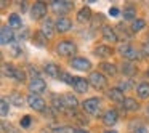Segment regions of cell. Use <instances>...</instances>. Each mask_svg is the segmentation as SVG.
<instances>
[{"mask_svg":"<svg viewBox=\"0 0 149 133\" xmlns=\"http://www.w3.org/2000/svg\"><path fill=\"white\" fill-rule=\"evenodd\" d=\"M77 52V47H75L74 42H71V40H63V42H59L58 45H56V53L61 56H71L74 55V53Z\"/></svg>","mask_w":149,"mask_h":133,"instance_id":"6da1fadb","label":"cell"},{"mask_svg":"<svg viewBox=\"0 0 149 133\" xmlns=\"http://www.w3.org/2000/svg\"><path fill=\"white\" fill-rule=\"evenodd\" d=\"M45 16H47V5L43 2H36L32 5V8H31V18L34 21H37V19H42Z\"/></svg>","mask_w":149,"mask_h":133,"instance_id":"7a4b0ae2","label":"cell"},{"mask_svg":"<svg viewBox=\"0 0 149 133\" xmlns=\"http://www.w3.org/2000/svg\"><path fill=\"white\" fill-rule=\"evenodd\" d=\"M52 8H53L55 13L64 15V13H68V11H71L72 8H74V3H72V2H66V0H55L52 3Z\"/></svg>","mask_w":149,"mask_h":133,"instance_id":"3957f363","label":"cell"},{"mask_svg":"<svg viewBox=\"0 0 149 133\" xmlns=\"http://www.w3.org/2000/svg\"><path fill=\"white\" fill-rule=\"evenodd\" d=\"M82 106H84L85 112L98 114V111H100V107H101V100L100 98H88V100H85L84 103H82Z\"/></svg>","mask_w":149,"mask_h":133,"instance_id":"277c9868","label":"cell"},{"mask_svg":"<svg viewBox=\"0 0 149 133\" xmlns=\"http://www.w3.org/2000/svg\"><path fill=\"white\" fill-rule=\"evenodd\" d=\"M88 82H90V85L93 88H96V90H100V88H104L106 87V77H104L101 72H91L90 77H88Z\"/></svg>","mask_w":149,"mask_h":133,"instance_id":"5b68a950","label":"cell"},{"mask_svg":"<svg viewBox=\"0 0 149 133\" xmlns=\"http://www.w3.org/2000/svg\"><path fill=\"white\" fill-rule=\"evenodd\" d=\"M27 103H29V106L32 107L34 111H45V100H43L40 95H32L31 93L29 96H27Z\"/></svg>","mask_w":149,"mask_h":133,"instance_id":"8992f818","label":"cell"},{"mask_svg":"<svg viewBox=\"0 0 149 133\" xmlns=\"http://www.w3.org/2000/svg\"><path fill=\"white\" fill-rule=\"evenodd\" d=\"M119 53L123 56V58L130 59V61H133V59H136V58L139 56V53L136 52L135 47L128 45V43H123V45H120V47H119Z\"/></svg>","mask_w":149,"mask_h":133,"instance_id":"52a82bcc","label":"cell"},{"mask_svg":"<svg viewBox=\"0 0 149 133\" xmlns=\"http://www.w3.org/2000/svg\"><path fill=\"white\" fill-rule=\"evenodd\" d=\"M29 90L32 95H40L47 90V84L43 79H32L29 82Z\"/></svg>","mask_w":149,"mask_h":133,"instance_id":"ba28073f","label":"cell"},{"mask_svg":"<svg viewBox=\"0 0 149 133\" xmlns=\"http://www.w3.org/2000/svg\"><path fill=\"white\" fill-rule=\"evenodd\" d=\"M55 26H56V31H58V32L64 34V32H69V31L72 29V21L66 16H59L58 19H56Z\"/></svg>","mask_w":149,"mask_h":133,"instance_id":"9c48e42d","label":"cell"},{"mask_svg":"<svg viewBox=\"0 0 149 133\" xmlns=\"http://www.w3.org/2000/svg\"><path fill=\"white\" fill-rule=\"evenodd\" d=\"M69 64L77 71H90L91 69V63L85 58H72Z\"/></svg>","mask_w":149,"mask_h":133,"instance_id":"30bf717a","label":"cell"},{"mask_svg":"<svg viewBox=\"0 0 149 133\" xmlns=\"http://www.w3.org/2000/svg\"><path fill=\"white\" fill-rule=\"evenodd\" d=\"M0 39H2V45H7V43H11L15 40V34L13 29L10 26H2V31H0Z\"/></svg>","mask_w":149,"mask_h":133,"instance_id":"8fae6325","label":"cell"},{"mask_svg":"<svg viewBox=\"0 0 149 133\" xmlns=\"http://www.w3.org/2000/svg\"><path fill=\"white\" fill-rule=\"evenodd\" d=\"M101 34H103V39L106 42H111V43H116L119 40V36H117L116 29H112L111 26H103L101 29Z\"/></svg>","mask_w":149,"mask_h":133,"instance_id":"7c38bea8","label":"cell"},{"mask_svg":"<svg viewBox=\"0 0 149 133\" xmlns=\"http://www.w3.org/2000/svg\"><path fill=\"white\" fill-rule=\"evenodd\" d=\"M117 120H119V114H117L116 109H109V111H106V112H104V116H103L104 125L114 127V125L117 123Z\"/></svg>","mask_w":149,"mask_h":133,"instance_id":"4fadbf2b","label":"cell"},{"mask_svg":"<svg viewBox=\"0 0 149 133\" xmlns=\"http://www.w3.org/2000/svg\"><path fill=\"white\" fill-rule=\"evenodd\" d=\"M74 90L77 91V93H85V91H88V87H90V82L88 80H85V79H82V77H75V80H74Z\"/></svg>","mask_w":149,"mask_h":133,"instance_id":"5bb4252c","label":"cell"},{"mask_svg":"<svg viewBox=\"0 0 149 133\" xmlns=\"http://www.w3.org/2000/svg\"><path fill=\"white\" fill-rule=\"evenodd\" d=\"M63 104H64V107H68V109H75V107L79 106V101L72 93H66V95H63Z\"/></svg>","mask_w":149,"mask_h":133,"instance_id":"9a60e30c","label":"cell"},{"mask_svg":"<svg viewBox=\"0 0 149 133\" xmlns=\"http://www.w3.org/2000/svg\"><path fill=\"white\" fill-rule=\"evenodd\" d=\"M107 96H109L112 101H116V103H120V104L123 103V100H125V96H123V91L120 90L119 87L111 88V90L107 91Z\"/></svg>","mask_w":149,"mask_h":133,"instance_id":"2e32d148","label":"cell"},{"mask_svg":"<svg viewBox=\"0 0 149 133\" xmlns=\"http://www.w3.org/2000/svg\"><path fill=\"white\" fill-rule=\"evenodd\" d=\"M91 19V10L88 7H84V8H80V11L77 13V21L80 24H85V23H88V21Z\"/></svg>","mask_w":149,"mask_h":133,"instance_id":"e0dca14e","label":"cell"},{"mask_svg":"<svg viewBox=\"0 0 149 133\" xmlns=\"http://www.w3.org/2000/svg\"><path fill=\"white\" fill-rule=\"evenodd\" d=\"M45 72H47V75H50V77H53V79H58L59 74H61L58 64H55V63H47L45 64Z\"/></svg>","mask_w":149,"mask_h":133,"instance_id":"ac0fdd59","label":"cell"},{"mask_svg":"<svg viewBox=\"0 0 149 133\" xmlns=\"http://www.w3.org/2000/svg\"><path fill=\"white\" fill-rule=\"evenodd\" d=\"M55 29H56V26L53 24V21L50 19V18H47V19L42 23V32L47 36V39H50V37L53 36V31Z\"/></svg>","mask_w":149,"mask_h":133,"instance_id":"d6986e66","label":"cell"},{"mask_svg":"<svg viewBox=\"0 0 149 133\" xmlns=\"http://www.w3.org/2000/svg\"><path fill=\"white\" fill-rule=\"evenodd\" d=\"M93 53L98 56V58H109V56L112 55V50H111V47H107V45H98Z\"/></svg>","mask_w":149,"mask_h":133,"instance_id":"ffe728a7","label":"cell"},{"mask_svg":"<svg viewBox=\"0 0 149 133\" xmlns=\"http://www.w3.org/2000/svg\"><path fill=\"white\" fill-rule=\"evenodd\" d=\"M32 43H34L36 47H40V48H43V47L47 45V36L42 32V31L36 32V34H34V37H32Z\"/></svg>","mask_w":149,"mask_h":133,"instance_id":"44dd1931","label":"cell"},{"mask_svg":"<svg viewBox=\"0 0 149 133\" xmlns=\"http://www.w3.org/2000/svg\"><path fill=\"white\" fill-rule=\"evenodd\" d=\"M136 93L139 98H149V82H141V84L136 87Z\"/></svg>","mask_w":149,"mask_h":133,"instance_id":"7402d4cb","label":"cell"},{"mask_svg":"<svg viewBox=\"0 0 149 133\" xmlns=\"http://www.w3.org/2000/svg\"><path fill=\"white\" fill-rule=\"evenodd\" d=\"M8 26H10L11 29H21L23 21H21V18L18 16L16 13H13V15H10V18H8Z\"/></svg>","mask_w":149,"mask_h":133,"instance_id":"603a6c76","label":"cell"},{"mask_svg":"<svg viewBox=\"0 0 149 133\" xmlns=\"http://www.w3.org/2000/svg\"><path fill=\"white\" fill-rule=\"evenodd\" d=\"M122 106H123V109H127V111H136L139 107V104L136 103V100H133V98H125Z\"/></svg>","mask_w":149,"mask_h":133,"instance_id":"cb8c5ba5","label":"cell"},{"mask_svg":"<svg viewBox=\"0 0 149 133\" xmlns=\"http://www.w3.org/2000/svg\"><path fill=\"white\" fill-rule=\"evenodd\" d=\"M122 72L125 74V77H132V75L136 74V66L132 64V63H125L122 66Z\"/></svg>","mask_w":149,"mask_h":133,"instance_id":"d4e9b609","label":"cell"},{"mask_svg":"<svg viewBox=\"0 0 149 133\" xmlns=\"http://www.w3.org/2000/svg\"><path fill=\"white\" fill-rule=\"evenodd\" d=\"M101 69H103L107 75H116L117 74V68L112 63H101Z\"/></svg>","mask_w":149,"mask_h":133,"instance_id":"484cf974","label":"cell"},{"mask_svg":"<svg viewBox=\"0 0 149 133\" xmlns=\"http://www.w3.org/2000/svg\"><path fill=\"white\" fill-rule=\"evenodd\" d=\"M8 101H10V103H13L15 106H18V107H21V106H23V96H21L19 93H16V91H13V93L10 95Z\"/></svg>","mask_w":149,"mask_h":133,"instance_id":"4316f807","label":"cell"},{"mask_svg":"<svg viewBox=\"0 0 149 133\" xmlns=\"http://www.w3.org/2000/svg\"><path fill=\"white\" fill-rule=\"evenodd\" d=\"M135 13H136V8L133 7V5L125 7V8H123V11H122V15H123L125 19H133V18H135Z\"/></svg>","mask_w":149,"mask_h":133,"instance_id":"83f0119b","label":"cell"},{"mask_svg":"<svg viewBox=\"0 0 149 133\" xmlns=\"http://www.w3.org/2000/svg\"><path fill=\"white\" fill-rule=\"evenodd\" d=\"M146 26V21L144 19H135L132 23V31L133 32H139V31H143Z\"/></svg>","mask_w":149,"mask_h":133,"instance_id":"f1b7e54d","label":"cell"},{"mask_svg":"<svg viewBox=\"0 0 149 133\" xmlns=\"http://www.w3.org/2000/svg\"><path fill=\"white\" fill-rule=\"evenodd\" d=\"M15 69L11 64H3V68H2V74H3V77H13L15 75Z\"/></svg>","mask_w":149,"mask_h":133,"instance_id":"f546056e","label":"cell"},{"mask_svg":"<svg viewBox=\"0 0 149 133\" xmlns=\"http://www.w3.org/2000/svg\"><path fill=\"white\" fill-rule=\"evenodd\" d=\"M119 88L120 90H130L132 88V80H130V77H123V80L119 82Z\"/></svg>","mask_w":149,"mask_h":133,"instance_id":"4dcf8cb0","label":"cell"},{"mask_svg":"<svg viewBox=\"0 0 149 133\" xmlns=\"http://www.w3.org/2000/svg\"><path fill=\"white\" fill-rule=\"evenodd\" d=\"M13 79H15L16 82H24V80H26V72L21 71V69H15V75H13Z\"/></svg>","mask_w":149,"mask_h":133,"instance_id":"1f68e13d","label":"cell"},{"mask_svg":"<svg viewBox=\"0 0 149 133\" xmlns=\"http://www.w3.org/2000/svg\"><path fill=\"white\" fill-rule=\"evenodd\" d=\"M0 106H2V116H8V111H10V104H8V100L7 98H2V103H0Z\"/></svg>","mask_w":149,"mask_h":133,"instance_id":"d6a6232c","label":"cell"},{"mask_svg":"<svg viewBox=\"0 0 149 133\" xmlns=\"http://www.w3.org/2000/svg\"><path fill=\"white\" fill-rule=\"evenodd\" d=\"M2 127H3V132L5 133H18V130H15V127L11 125V123L3 122V123H2Z\"/></svg>","mask_w":149,"mask_h":133,"instance_id":"836d02e7","label":"cell"},{"mask_svg":"<svg viewBox=\"0 0 149 133\" xmlns=\"http://www.w3.org/2000/svg\"><path fill=\"white\" fill-rule=\"evenodd\" d=\"M63 77H61V80L63 82H66V84H69V85H74V80L75 79H72L71 77V74H68V72H64V74H61Z\"/></svg>","mask_w":149,"mask_h":133,"instance_id":"e575fe53","label":"cell"},{"mask_svg":"<svg viewBox=\"0 0 149 133\" xmlns=\"http://www.w3.org/2000/svg\"><path fill=\"white\" fill-rule=\"evenodd\" d=\"M29 125H31V117L29 116H24L23 119H21V127H23V128H27Z\"/></svg>","mask_w":149,"mask_h":133,"instance_id":"d590c367","label":"cell"},{"mask_svg":"<svg viewBox=\"0 0 149 133\" xmlns=\"http://www.w3.org/2000/svg\"><path fill=\"white\" fill-rule=\"evenodd\" d=\"M133 133H148V128L146 127H136V128H133Z\"/></svg>","mask_w":149,"mask_h":133,"instance_id":"8d00e7d4","label":"cell"},{"mask_svg":"<svg viewBox=\"0 0 149 133\" xmlns=\"http://www.w3.org/2000/svg\"><path fill=\"white\" fill-rule=\"evenodd\" d=\"M109 15H111V16H119V8L112 7V8L109 10Z\"/></svg>","mask_w":149,"mask_h":133,"instance_id":"74e56055","label":"cell"},{"mask_svg":"<svg viewBox=\"0 0 149 133\" xmlns=\"http://www.w3.org/2000/svg\"><path fill=\"white\" fill-rule=\"evenodd\" d=\"M143 53H144L146 56H149V42H146L144 45H143Z\"/></svg>","mask_w":149,"mask_h":133,"instance_id":"f35d334b","label":"cell"},{"mask_svg":"<svg viewBox=\"0 0 149 133\" xmlns=\"http://www.w3.org/2000/svg\"><path fill=\"white\" fill-rule=\"evenodd\" d=\"M11 50H13V52H11V55H13V56H18V55H19V48H18L16 45L11 47Z\"/></svg>","mask_w":149,"mask_h":133,"instance_id":"ab89813d","label":"cell"},{"mask_svg":"<svg viewBox=\"0 0 149 133\" xmlns=\"http://www.w3.org/2000/svg\"><path fill=\"white\" fill-rule=\"evenodd\" d=\"M74 133H88V132H87V130H84V128H75Z\"/></svg>","mask_w":149,"mask_h":133,"instance_id":"60d3db41","label":"cell"},{"mask_svg":"<svg viewBox=\"0 0 149 133\" xmlns=\"http://www.w3.org/2000/svg\"><path fill=\"white\" fill-rule=\"evenodd\" d=\"M104 133H117V132H114V130H106Z\"/></svg>","mask_w":149,"mask_h":133,"instance_id":"b9f144b4","label":"cell"},{"mask_svg":"<svg viewBox=\"0 0 149 133\" xmlns=\"http://www.w3.org/2000/svg\"><path fill=\"white\" fill-rule=\"evenodd\" d=\"M148 42H149V34H148Z\"/></svg>","mask_w":149,"mask_h":133,"instance_id":"7bdbcfd3","label":"cell"},{"mask_svg":"<svg viewBox=\"0 0 149 133\" xmlns=\"http://www.w3.org/2000/svg\"><path fill=\"white\" fill-rule=\"evenodd\" d=\"M148 114H149V106H148Z\"/></svg>","mask_w":149,"mask_h":133,"instance_id":"ee69618b","label":"cell"},{"mask_svg":"<svg viewBox=\"0 0 149 133\" xmlns=\"http://www.w3.org/2000/svg\"><path fill=\"white\" fill-rule=\"evenodd\" d=\"M148 75H149V69H148Z\"/></svg>","mask_w":149,"mask_h":133,"instance_id":"f6af8a7d","label":"cell"},{"mask_svg":"<svg viewBox=\"0 0 149 133\" xmlns=\"http://www.w3.org/2000/svg\"><path fill=\"white\" fill-rule=\"evenodd\" d=\"M42 133H47V132H42Z\"/></svg>","mask_w":149,"mask_h":133,"instance_id":"bcb514c9","label":"cell"}]
</instances>
